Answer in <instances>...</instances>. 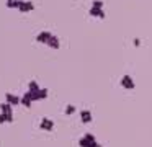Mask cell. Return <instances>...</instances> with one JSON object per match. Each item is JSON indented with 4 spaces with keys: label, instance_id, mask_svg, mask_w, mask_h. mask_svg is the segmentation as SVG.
<instances>
[{
    "label": "cell",
    "instance_id": "1",
    "mask_svg": "<svg viewBox=\"0 0 152 147\" xmlns=\"http://www.w3.org/2000/svg\"><path fill=\"white\" fill-rule=\"evenodd\" d=\"M33 8H34V3L31 2V0H21L20 5H18V10H20V12H23V13L31 12Z\"/></svg>",
    "mask_w": 152,
    "mask_h": 147
},
{
    "label": "cell",
    "instance_id": "2",
    "mask_svg": "<svg viewBox=\"0 0 152 147\" xmlns=\"http://www.w3.org/2000/svg\"><path fill=\"white\" fill-rule=\"evenodd\" d=\"M39 127H41V129H44V131H51L54 127V121L49 119V118H43L41 123H39Z\"/></svg>",
    "mask_w": 152,
    "mask_h": 147
},
{
    "label": "cell",
    "instance_id": "3",
    "mask_svg": "<svg viewBox=\"0 0 152 147\" xmlns=\"http://www.w3.org/2000/svg\"><path fill=\"white\" fill-rule=\"evenodd\" d=\"M51 36H53V33H49V31H41V33H38L36 41H38V42H44V44H48V41H49Z\"/></svg>",
    "mask_w": 152,
    "mask_h": 147
},
{
    "label": "cell",
    "instance_id": "4",
    "mask_svg": "<svg viewBox=\"0 0 152 147\" xmlns=\"http://www.w3.org/2000/svg\"><path fill=\"white\" fill-rule=\"evenodd\" d=\"M7 101H8V105H18V103H21V98H18V97H15V95H12V93H7Z\"/></svg>",
    "mask_w": 152,
    "mask_h": 147
},
{
    "label": "cell",
    "instance_id": "5",
    "mask_svg": "<svg viewBox=\"0 0 152 147\" xmlns=\"http://www.w3.org/2000/svg\"><path fill=\"white\" fill-rule=\"evenodd\" d=\"M48 46H51L53 49H59V39H57V36H51L49 41H48Z\"/></svg>",
    "mask_w": 152,
    "mask_h": 147
},
{
    "label": "cell",
    "instance_id": "6",
    "mask_svg": "<svg viewBox=\"0 0 152 147\" xmlns=\"http://www.w3.org/2000/svg\"><path fill=\"white\" fill-rule=\"evenodd\" d=\"M31 101H33V98H31V93H30V91H26V93L23 95V98H21V105H25V106H30Z\"/></svg>",
    "mask_w": 152,
    "mask_h": 147
},
{
    "label": "cell",
    "instance_id": "7",
    "mask_svg": "<svg viewBox=\"0 0 152 147\" xmlns=\"http://www.w3.org/2000/svg\"><path fill=\"white\" fill-rule=\"evenodd\" d=\"M21 0H7V7L8 8H18Z\"/></svg>",
    "mask_w": 152,
    "mask_h": 147
},
{
    "label": "cell",
    "instance_id": "8",
    "mask_svg": "<svg viewBox=\"0 0 152 147\" xmlns=\"http://www.w3.org/2000/svg\"><path fill=\"white\" fill-rule=\"evenodd\" d=\"M83 119H85V121H88V113H87V111H83Z\"/></svg>",
    "mask_w": 152,
    "mask_h": 147
}]
</instances>
